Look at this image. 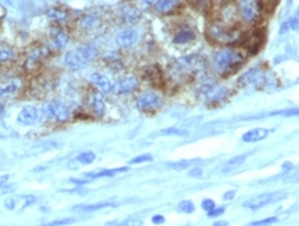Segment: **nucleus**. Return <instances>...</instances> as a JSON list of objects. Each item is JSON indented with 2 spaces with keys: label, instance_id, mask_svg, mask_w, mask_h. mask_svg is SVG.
<instances>
[{
  "label": "nucleus",
  "instance_id": "nucleus-2",
  "mask_svg": "<svg viewBox=\"0 0 299 226\" xmlns=\"http://www.w3.org/2000/svg\"><path fill=\"white\" fill-rule=\"evenodd\" d=\"M244 35L240 29L225 24H212L207 31L208 39L217 44L241 43Z\"/></svg>",
  "mask_w": 299,
  "mask_h": 226
},
{
  "label": "nucleus",
  "instance_id": "nucleus-39",
  "mask_svg": "<svg viewBox=\"0 0 299 226\" xmlns=\"http://www.w3.org/2000/svg\"><path fill=\"white\" fill-rule=\"evenodd\" d=\"M15 188L13 185H2L0 186V196H3V194H7V193L14 192Z\"/></svg>",
  "mask_w": 299,
  "mask_h": 226
},
{
  "label": "nucleus",
  "instance_id": "nucleus-33",
  "mask_svg": "<svg viewBox=\"0 0 299 226\" xmlns=\"http://www.w3.org/2000/svg\"><path fill=\"white\" fill-rule=\"evenodd\" d=\"M159 135H164V136H187V132L178 129V128H169V129L161 130V132H159Z\"/></svg>",
  "mask_w": 299,
  "mask_h": 226
},
{
  "label": "nucleus",
  "instance_id": "nucleus-6",
  "mask_svg": "<svg viewBox=\"0 0 299 226\" xmlns=\"http://www.w3.org/2000/svg\"><path fill=\"white\" fill-rule=\"evenodd\" d=\"M263 42H265V32L262 29H255V31H251L250 34L244 35L241 43L244 44L248 53L256 54L263 46Z\"/></svg>",
  "mask_w": 299,
  "mask_h": 226
},
{
  "label": "nucleus",
  "instance_id": "nucleus-25",
  "mask_svg": "<svg viewBox=\"0 0 299 226\" xmlns=\"http://www.w3.org/2000/svg\"><path fill=\"white\" fill-rule=\"evenodd\" d=\"M98 24H100V17H98L97 14H86L85 17L81 18V21H79L81 28L85 29V31L96 28Z\"/></svg>",
  "mask_w": 299,
  "mask_h": 226
},
{
  "label": "nucleus",
  "instance_id": "nucleus-19",
  "mask_svg": "<svg viewBox=\"0 0 299 226\" xmlns=\"http://www.w3.org/2000/svg\"><path fill=\"white\" fill-rule=\"evenodd\" d=\"M180 2L182 0H158L155 3V10L158 11L159 14H169L173 10L178 9Z\"/></svg>",
  "mask_w": 299,
  "mask_h": 226
},
{
  "label": "nucleus",
  "instance_id": "nucleus-7",
  "mask_svg": "<svg viewBox=\"0 0 299 226\" xmlns=\"http://www.w3.org/2000/svg\"><path fill=\"white\" fill-rule=\"evenodd\" d=\"M44 116L48 118L58 121V122H65L69 118V110L67 106H64L60 101H50L44 107Z\"/></svg>",
  "mask_w": 299,
  "mask_h": 226
},
{
  "label": "nucleus",
  "instance_id": "nucleus-35",
  "mask_svg": "<svg viewBox=\"0 0 299 226\" xmlns=\"http://www.w3.org/2000/svg\"><path fill=\"white\" fill-rule=\"evenodd\" d=\"M269 116H284V117L299 116V108H290V110L276 111V112H271V114H269Z\"/></svg>",
  "mask_w": 299,
  "mask_h": 226
},
{
  "label": "nucleus",
  "instance_id": "nucleus-5",
  "mask_svg": "<svg viewBox=\"0 0 299 226\" xmlns=\"http://www.w3.org/2000/svg\"><path fill=\"white\" fill-rule=\"evenodd\" d=\"M287 197V192H270V193H263L259 194L256 197L251 198L250 201L244 202V207L250 208V210H261V208L266 207V206H270L273 202L280 201L283 198Z\"/></svg>",
  "mask_w": 299,
  "mask_h": 226
},
{
  "label": "nucleus",
  "instance_id": "nucleus-43",
  "mask_svg": "<svg viewBox=\"0 0 299 226\" xmlns=\"http://www.w3.org/2000/svg\"><path fill=\"white\" fill-rule=\"evenodd\" d=\"M169 167H170V168H175V169H184L188 167V161H180V163L169 164Z\"/></svg>",
  "mask_w": 299,
  "mask_h": 226
},
{
  "label": "nucleus",
  "instance_id": "nucleus-13",
  "mask_svg": "<svg viewBox=\"0 0 299 226\" xmlns=\"http://www.w3.org/2000/svg\"><path fill=\"white\" fill-rule=\"evenodd\" d=\"M139 81L136 77H126L121 79L119 82H116L115 85L112 86V92L116 95H126V93H131L137 87Z\"/></svg>",
  "mask_w": 299,
  "mask_h": 226
},
{
  "label": "nucleus",
  "instance_id": "nucleus-34",
  "mask_svg": "<svg viewBox=\"0 0 299 226\" xmlns=\"http://www.w3.org/2000/svg\"><path fill=\"white\" fill-rule=\"evenodd\" d=\"M13 56H14V54H13V50H11V49L0 46V63L7 61V60H11Z\"/></svg>",
  "mask_w": 299,
  "mask_h": 226
},
{
  "label": "nucleus",
  "instance_id": "nucleus-17",
  "mask_svg": "<svg viewBox=\"0 0 299 226\" xmlns=\"http://www.w3.org/2000/svg\"><path fill=\"white\" fill-rule=\"evenodd\" d=\"M270 133V130L265 129V128H255V129H251L245 132L242 135V142L245 143H254V142H259V140H263L265 138H267V135Z\"/></svg>",
  "mask_w": 299,
  "mask_h": 226
},
{
  "label": "nucleus",
  "instance_id": "nucleus-10",
  "mask_svg": "<svg viewBox=\"0 0 299 226\" xmlns=\"http://www.w3.org/2000/svg\"><path fill=\"white\" fill-rule=\"evenodd\" d=\"M265 74L262 71L261 68H252L250 70L248 73H245L240 79V85L242 86H258L261 87L263 85V82H265Z\"/></svg>",
  "mask_w": 299,
  "mask_h": 226
},
{
  "label": "nucleus",
  "instance_id": "nucleus-46",
  "mask_svg": "<svg viewBox=\"0 0 299 226\" xmlns=\"http://www.w3.org/2000/svg\"><path fill=\"white\" fill-rule=\"evenodd\" d=\"M25 200V204L22 206V208H27L29 207V206H34L35 202H36V198L35 197H24Z\"/></svg>",
  "mask_w": 299,
  "mask_h": 226
},
{
  "label": "nucleus",
  "instance_id": "nucleus-48",
  "mask_svg": "<svg viewBox=\"0 0 299 226\" xmlns=\"http://www.w3.org/2000/svg\"><path fill=\"white\" fill-rule=\"evenodd\" d=\"M234 196H236V190H230V192H227L223 194V198H225V200H232Z\"/></svg>",
  "mask_w": 299,
  "mask_h": 226
},
{
  "label": "nucleus",
  "instance_id": "nucleus-36",
  "mask_svg": "<svg viewBox=\"0 0 299 226\" xmlns=\"http://www.w3.org/2000/svg\"><path fill=\"white\" fill-rule=\"evenodd\" d=\"M150 161H153V155H150V154H143V155H139V157H136V159L131 160V161H129V164L150 163Z\"/></svg>",
  "mask_w": 299,
  "mask_h": 226
},
{
  "label": "nucleus",
  "instance_id": "nucleus-8",
  "mask_svg": "<svg viewBox=\"0 0 299 226\" xmlns=\"http://www.w3.org/2000/svg\"><path fill=\"white\" fill-rule=\"evenodd\" d=\"M44 117V112L42 110H38L35 107H25L17 117V122L22 126L35 125L36 122L42 120Z\"/></svg>",
  "mask_w": 299,
  "mask_h": 226
},
{
  "label": "nucleus",
  "instance_id": "nucleus-1",
  "mask_svg": "<svg viewBox=\"0 0 299 226\" xmlns=\"http://www.w3.org/2000/svg\"><path fill=\"white\" fill-rule=\"evenodd\" d=\"M245 63V56L233 48H223L213 54V67L222 77L236 74Z\"/></svg>",
  "mask_w": 299,
  "mask_h": 226
},
{
  "label": "nucleus",
  "instance_id": "nucleus-15",
  "mask_svg": "<svg viewBox=\"0 0 299 226\" xmlns=\"http://www.w3.org/2000/svg\"><path fill=\"white\" fill-rule=\"evenodd\" d=\"M50 38H52V42L57 49H64L68 44V40H69L67 32L60 27H53L50 29Z\"/></svg>",
  "mask_w": 299,
  "mask_h": 226
},
{
  "label": "nucleus",
  "instance_id": "nucleus-21",
  "mask_svg": "<svg viewBox=\"0 0 299 226\" xmlns=\"http://www.w3.org/2000/svg\"><path fill=\"white\" fill-rule=\"evenodd\" d=\"M115 206H116L115 202L104 201V202H97V204H81V206H75L73 210H75V211L89 212V211H97V210H103V208L115 207Z\"/></svg>",
  "mask_w": 299,
  "mask_h": 226
},
{
  "label": "nucleus",
  "instance_id": "nucleus-3",
  "mask_svg": "<svg viewBox=\"0 0 299 226\" xmlns=\"http://www.w3.org/2000/svg\"><path fill=\"white\" fill-rule=\"evenodd\" d=\"M97 48L96 44L87 43L81 48L71 50L65 54V64L71 70H81L86 65L89 61H92L96 57Z\"/></svg>",
  "mask_w": 299,
  "mask_h": 226
},
{
  "label": "nucleus",
  "instance_id": "nucleus-23",
  "mask_svg": "<svg viewBox=\"0 0 299 226\" xmlns=\"http://www.w3.org/2000/svg\"><path fill=\"white\" fill-rule=\"evenodd\" d=\"M46 15H47L52 21L64 22V21H67L68 18V10L58 9V7H50V9L46 11Z\"/></svg>",
  "mask_w": 299,
  "mask_h": 226
},
{
  "label": "nucleus",
  "instance_id": "nucleus-37",
  "mask_svg": "<svg viewBox=\"0 0 299 226\" xmlns=\"http://www.w3.org/2000/svg\"><path fill=\"white\" fill-rule=\"evenodd\" d=\"M201 207H203L204 211L209 212L211 210L215 208V201H213L212 198H205V200H203V202H201Z\"/></svg>",
  "mask_w": 299,
  "mask_h": 226
},
{
  "label": "nucleus",
  "instance_id": "nucleus-29",
  "mask_svg": "<svg viewBox=\"0 0 299 226\" xmlns=\"http://www.w3.org/2000/svg\"><path fill=\"white\" fill-rule=\"evenodd\" d=\"M96 160V154L93 153V151H83L77 157L78 163L83 164V165H89V164H92L93 161Z\"/></svg>",
  "mask_w": 299,
  "mask_h": 226
},
{
  "label": "nucleus",
  "instance_id": "nucleus-28",
  "mask_svg": "<svg viewBox=\"0 0 299 226\" xmlns=\"http://www.w3.org/2000/svg\"><path fill=\"white\" fill-rule=\"evenodd\" d=\"M248 155L250 154H240V155H236V157H233L229 163L226 164V167L223 168V172H227V171H230V169L236 168V167H240L246 159H248Z\"/></svg>",
  "mask_w": 299,
  "mask_h": 226
},
{
  "label": "nucleus",
  "instance_id": "nucleus-11",
  "mask_svg": "<svg viewBox=\"0 0 299 226\" xmlns=\"http://www.w3.org/2000/svg\"><path fill=\"white\" fill-rule=\"evenodd\" d=\"M137 40H139V31H136L133 28L123 29L116 35V44L119 48H131V46L137 43Z\"/></svg>",
  "mask_w": 299,
  "mask_h": 226
},
{
  "label": "nucleus",
  "instance_id": "nucleus-16",
  "mask_svg": "<svg viewBox=\"0 0 299 226\" xmlns=\"http://www.w3.org/2000/svg\"><path fill=\"white\" fill-rule=\"evenodd\" d=\"M90 81L102 93H110L112 91L111 81L106 75H103V74H92L90 75Z\"/></svg>",
  "mask_w": 299,
  "mask_h": 226
},
{
  "label": "nucleus",
  "instance_id": "nucleus-9",
  "mask_svg": "<svg viewBox=\"0 0 299 226\" xmlns=\"http://www.w3.org/2000/svg\"><path fill=\"white\" fill-rule=\"evenodd\" d=\"M137 108L141 111H153L157 110L161 106V97L155 92H145L137 97Z\"/></svg>",
  "mask_w": 299,
  "mask_h": 226
},
{
  "label": "nucleus",
  "instance_id": "nucleus-24",
  "mask_svg": "<svg viewBox=\"0 0 299 226\" xmlns=\"http://www.w3.org/2000/svg\"><path fill=\"white\" fill-rule=\"evenodd\" d=\"M141 17V13L136 7H125L122 10V19L125 22H131V24H135L137 22Z\"/></svg>",
  "mask_w": 299,
  "mask_h": 226
},
{
  "label": "nucleus",
  "instance_id": "nucleus-14",
  "mask_svg": "<svg viewBox=\"0 0 299 226\" xmlns=\"http://www.w3.org/2000/svg\"><path fill=\"white\" fill-rule=\"evenodd\" d=\"M48 54V50L46 48H38L36 50H34L32 53L29 54L28 60H27V63H25V68L28 70V71H34L36 68H39V64L40 61L43 60L46 56Z\"/></svg>",
  "mask_w": 299,
  "mask_h": 226
},
{
  "label": "nucleus",
  "instance_id": "nucleus-32",
  "mask_svg": "<svg viewBox=\"0 0 299 226\" xmlns=\"http://www.w3.org/2000/svg\"><path fill=\"white\" fill-rule=\"evenodd\" d=\"M178 208L182 212H186V214H193L195 207H194V204L190 200H184V201L179 202Z\"/></svg>",
  "mask_w": 299,
  "mask_h": 226
},
{
  "label": "nucleus",
  "instance_id": "nucleus-12",
  "mask_svg": "<svg viewBox=\"0 0 299 226\" xmlns=\"http://www.w3.org/2000/svg\"><path fill=\"white\" fill-rule=\"evenodd\" d=\"M227 96H229V91L225 86H217V85H215V86H208L204 91V97L209 103L223 101L225 99H227Z\"/></svg>",
  "mask_w": 299,
  "mask_h": 226
},
{
  "label": "nucleus",
  "instance_id": "nucleus-31",
  "mask_svg": "<svg viewBox=\"0 0 299 226\" xmlns=\"http://www.w3.org/2000/svg\"><path fill=\"white\" fill-rule=\"evenodd\" d=\"M283 180H284L285 183H299V169L291 168L288 172L284 173Z\"/></svg>",
  "mask_w": 299,
  "mask_h": 226
},
{
  "label": "nucleus",
  "instance_id": "nucleus-22",
  "mask_svg": "<svg viewBox=\"0 0 299 226\" xmlns=\"http://www.w3.org/2000/svg\"><path fill=\"white\" fill-rule=\"evenodd\" d=\"M195 39V34H194L191 29L188 28H183V29H179L176 35H175L173 38V43L176 44H184L188 43V42H191Z\"/></svg>",
  "mask_w": 299,
  "mask_h": 226
},
{
  "label": "nucleus",
  "instance_id": "nucleus-52",
  "mask_svg": "<svg viewBox=\"0 0 299 226\" xmlns=\"http://www.w3.org/2000/svg\"><path fill=\"white\" fill-rule=\"evenodd\" d=\"M212 2H220V3H222V2H225V0H212Z\"/></svg>",
  "mask_w": 299,
  "mask_h": 226
},
{
  "label": "nucleus",
  "instance_id": "nucleus-4",
  "mask_svg": "<svg viewBox=\"0 0 299 226\" xmlns=\"http://www.w3.org/2000/svg\"><path fill=\"white\" fill-rule=\"evenodd\" d=\"M263 7L259 0H238V14L245 24H255L262 17Z\"/></svg>",
  "mask_w": 299,
  "mask_h": 226
},
{
  "label": "nucleus",
  "instance_id": "nucleus-50",
  "mask_svg": "<svg viewBox=\"0 0 299 226\" xmlns=\"http://www.w3.org/2000/svg\"><path fill=\"white\" fill-rule=\"evenodd\" d=\"M291 168H292V164L291 163H285L284 165H283V169H284V171L285 169H291Z\"/></svg>",
  "mask_w": 299,
  "mask_h": 226
},
{
  "label": "nucleus",
  "instance_id": "nucleus-49",
  "mask_svg": "<svg viewBox=\"0 0 299 226\" xmlns=\"http://www.w3.org/2000/svg\"><path fill=\"white\" fill-rule=\"evenodd\" d=\"M9 175H5V176H2V178H0V186H2V185H6V182H7V180H9Z\"/></svg>",
  "mask_w": 299,
  "mask_h": 226
},
{
  "label": "nucleus",
  "instance_id": "nucleus-27",
  "mask_svg": "<svg viewBox=\"0 0 299 226\" xmlns=\"http://www.w3.org/2000/svg\"><path fill=\"white\" fill-rule=\"evenodd\" d=\"M145 75H147V78L153 82V85H155V86H159L162 83V73H161V70L157 65H151L147 70Z\"/></svg>",
  "mask_w": 299,
  "mask_h": 226
},
{
  "label": "nucleus",
  "instance_id": "nucleus-40",
  "mask_svg": "<svg viewBox=\"0 0 299 226\" xmlns=\"http://www.w3.org/2000/svg\"><path fill=\"white\" fill-rule=\"evenodd\" d=\"M290 28L291 29H298L299 28V10L296 11V14L290 19Z\"/></svg>",
  "mask_w": 299,
  "mask_h": 226
},
{
  "label": "nucleus",
  "instance_id": "nucleus-51",
  "mask_svg": "<svg viewBox=\"0 0 299 226\" xmlns=\"http://www.w3.org/2000/svg\"><path fill=\"white\" fill-rule=\"evenodd\" d=\"M158 0H144V3H147V5H153V3H157Z\"/></svg>",
  "mask_w": 299,
  "mask_h": 226
},
{
  "label": "nucleus",
  "instance_id": "nucleus-38",
  "mask_svg": "<svg viewBox=\"0 0 299 226\" xmlns=\"http://www.w3.org/2000/svg\"><path fill=\"white\" fill-rule=\"evenodd\" d=\"M279 219L276 217H271V218H266V219H262V221H255L252 222L251 225L252 226H262V225H271V223H275V222H277Z\"/></svg>",
  "mask_w": 299,
  "mask_h": 226
},
{
  "label": "nucleus",
  "instance_id": "nucleus-47",
  "mask_svg": "<svg viewBox=\"0 0 299 226\" xmlns=\"http://www.w3.org/2000/svg\"><path fill=\"white\" fill-rule=\"evenodd\" d=\"M151 221H153V223H155V225H161V223H164L165 222V218L162 217V215H154Z\"/></svg>",
  "mask_w": 299,
  "mask_h": 226
},
{
  "label": "nucleus",
  "instance_id": "nucleus-30",
  "mask_svg": "<svg viewBox=\"0 0 299 226\" xmlns=\"http://www.w3.org/2000/svg\"><path fill=\"white\" fill-rule=\"evenodd\" d=\"M187 2L193 6L194 9L198 10V11H204V13H207L209 7H211L208 0H187Z\"/></svg>",
  "mask_w": 299,
  "mask_h": 226
},
{
  "label": "nucleus",
  "instance_id": "nucleus-44",
  "mask_svg": "<svg viewBox=\"0 0 299 226\" xmlns=\"http://www.w3.org/2000/svg\"><path fill=\"white\" fill-rule=\"evenodd\" d=\"M188 176L191 178H203V169L201 168H194L188 172Z\"/></svg>",
  "mask_w": 299,
  "mask_h": 226
},
{
  "label": "nucleus",
  "instance_id": "nucleus-18",
  "mask_svg": "<svg viewBox=\"0 0 299 226\" xmlns=\"http://www.w3.org/2000/svg\"><path fill=\"white\" fill-rule=\"evenodd\" d=\"M128 169H129V168H128V167H125V168H116V169H104V171H97V172L83 173L82 176H83V178L89 179V180L92 182V180H94V179L112 178V176H115L116 173L126 172Z\"/></svg>",
  "mask_w": 299,
  "mask_h": 226
},
{
  "label": "nucleus",
  "instance_id": "nucleus-53",
  "mask_svg": "<svg viewBox=\"0 0 299 226\" xmlns=\"http://www.w3.org/2000/svg\"><path fill=\"white\" fill-rule=\"evenodd\" d=\"M2 111H3V106L0 104V112H2Z\"/></svg>",
  "mask_w": 299,
  "mask_h": 226
},
{
  "label": "nucleus",
  "instance_id": "nucleus-26",
  "mask_svg": "<svg viewBox=\"0 0 299 226\" xmlns=\"http://www.w3.org/2000/svg\"><path fill=\"white\" fill-rule=\"evenodd\" d=\"M19 81L18 79H13V81H10L6 86L0 87V97H10L14 95L15 92L19 89Z\"/></svg>",
  "mask_w": 299,
  "mask_h": 226
},
{
  "label": "nucleus",
  "instance_id": "nucleus-41",
  "mask_svg": "<svg viewBox=\"0 0 299 226\" xmlns=\"http://www.w3.org/2000/svg\"><path fill=\"white\" fill-rule=\"evenodd\" d=\"M223 212H225V208H213V210H211V211L208 212V217L209 218H216L219 217V215H222Z\"/></svg>",
  "mask_w": 299,
  "mask_h": 226
},
{
  "label": "nucleus",
  "instance_id": "nucleus-20",
  "mask_svg": "<svg viewBox=\"0 0 299 226\" xmlns=\"http://www.w3.org/2000/svg\"><path fill=\"white\" fill-rule=\"evenodd\" d=\"M90 104H92V110L93 112H94V116H104V112H106V103H104V99H103L102 93H97V92L96 93H93Z\"/></svg>",
  "mask_w": 299,
  "mask_h": 226
},
{
  "label": "nucleus",
  "instance_id": "nucleus-45",
  "mask_svg": "<svg viewBox=\"0 0 299 226\" xmlns=\"http://www.w3.org/2000/svg\"><path fill=\"white\" fill-rule=\"evenodd\" d=\"M73 219L72 218H68V219H60V221H53L50 225L52 226H57V225H68V223H72Z\"/></svg>",
  "mask_w": 299,
  "mask_h": 226
},
{
  "label": "nucleus",
  "instance_id": "nucleus-42",
  "mask_svg": "<svg viewBox=\"0 0 299 226\" xmlns=\"http://www.w3.org/2000/svg\"><path fill=\"white\" fill-rule=\"evenodd\" d=\"M15 206H17V197H11L6 200L5 207L7 208V210H14Z\"/></svg>",
  "mask_w": 299,
  "mask_h": 226
}]
</instances>
